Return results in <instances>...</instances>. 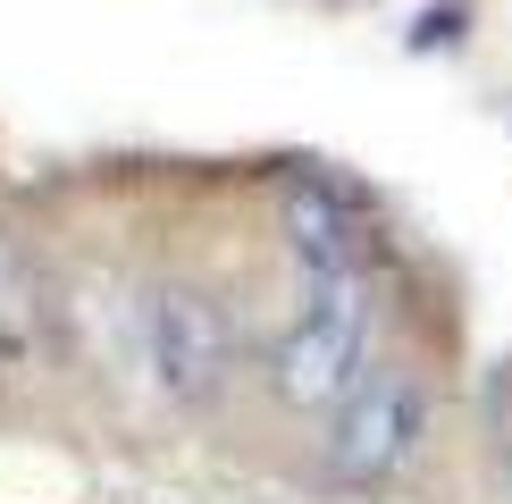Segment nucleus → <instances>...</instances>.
<instances>
[{
	"mask_svg": "<svg viewBox=\"0 0 512 504\" xmlns=\"http://www.w3.org/2000/svg\"><path fill=\"white\" fill-rule=\"evenodd\" d=\"M303 320L277 336V395L294 412H319V404H345V395L370 378V278H319L303 269Z\"/></svg>",
	"mask_w": 512,
	"mask_h": 504,
	"instance_id": "obj_1",
	"label": "nucleus"
},
{
	"mask_svg": "<svg viewBox=\"0 0 512 504\" xmlns=\"http://www.w3.org/2000/svg\"><path fill=\"white\" fill-rule=\"evenodd\" d=\"M429 437V395H420L412 370H370L361 387L336 404V429H328V471L345 488H387L403 462L420 454Z\"/></svg>",
	"mask_w": 512,
	"mask_h": 504,
	"instance_id": "obj_2",
	"label": "nucleus"
},
{
	"mask_svg": "<svg viewBox=\"0 0 512 504\" xmlns=\"http://www.w3.org/2000/svg\"><path fill=\"white\" fill-rule=\"evenodd\" d=\"M277 227H286L294 261L319 269V278H370V244H378V219H370V194L336 168H303V177L277 194Z\"/></svg>",
	"mask_w": 512,
	"mask_h": 504,
	"instance_id": "obj_3",
	"label": "nucleus"
},
{
	"mask_svg": "<svg viewBox=\"0 0 512 504\" xmlns=\"http://www.w3.org/2000/svg\"><path fill=\"white\" fill-rule=\"evenodd\" d=\"M143 345H152V370L177 404H210L227 387V370H236V328H227L219 294H202V286H160Z\"/></svg>",
	"mask_w": 512,
	"mask_h": 504,
	"instance_id": "obj_4",
	"label": "nucleus"
},
{
	"mask_svg": "<svg viewBox=\"0 0 512 504\" xmlns=\"http://www.w3.org/2000/svg\"><path fill=\"white\" fill-rule=\"evenodd\" d=\"M42 328V286H34V269H26V252H17L9 236H0V345H26V336Z\"/></svg>",
	"mask_w": 512,
	"mask_h": 504,
	"instance_id": "obj_5",
	"label": "nucleus"
},
{
	"mask_svg": "<svg viewBox=\"0 0 512 504\" xmlns=\"http://www.w3.org/2000/svg\"><path fill=\"white\" fill-rule=\"evenodd\" d=\"M462 34H471V9H462V0H437V9L412 17V51H445V42H462Z\"/></svg>",
	"mask_w": 512,
	"mask_h": 504,
	"instance_id": "obj_6",
	"label": "nucleus"
}]
</instances>
